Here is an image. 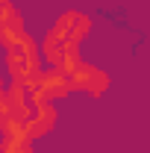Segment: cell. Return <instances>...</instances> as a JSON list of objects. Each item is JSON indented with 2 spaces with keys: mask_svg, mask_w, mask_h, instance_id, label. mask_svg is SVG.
Segmentation results:
<instances>
[{
  "mask_svg": "<svg viewBox=\"0 0 150 153\" xmlns=\"http://www.w3.org/2000/svg\"><path fill=\"white\" fill-rule=\"evenodd\" d=\"M88 36H91V18L79 9H68L47 30V36L41 41V59L47 62V68H59V71L71 74L82 62L79 44Z\"/></svg>",
  "mask_w": 150,
  "mask_h": 153,
  "instance_id": "1",
  "label": "cell"
},
{
  "mask_svg": "<svg viewBox=\"0 0 150 153\" xmlns=\"http://www.w3.org/2000/svg\"><path fill=\"white\" fill-rule=\"evenodd\" d=\"M33 109V100L27 85H9L0 97V138H27V118ZM30 141V138H27Z\"/></svg>",
  "mask_w": 150,
  "mask_h": 153,
  "instance_id": "2",
  "label": "cell"
},
{
  "mask_svg": "<svg viewBox=\"0 0 150 153\" xmlns=\"http://www.w3.org/2000/svg\"><path fill=\"white\" fill-rule=\"evenodd\" d=\"M38 71H41V50L38 41L27 33L21 41L6 47V76L15 85H30Z\"/></svg>",
  "mask_w": 150,
  "mask_h": 153,
  "instance_id": "3",
  "label": "cell"
},
{
  "mask_svg": "<svg viewBox=\"0 0 150 153\" xmlns=\"http://www.w3.org/2000/svg\"><path fill=\"white\" fill-rule=\"evenodd\" d=\"M27 91H30L33 103H56V100H65L74 91L71 74H65L59 68H44V71H38L33 76V82L27 85Z\"/></svg>",
  "mask_w": 150,
  "mask_h": 153,
  "instance_id": "4",
  "label": "cell"
},
{
  "mask_svg": "<svg viewBox=\"0 0 150 153\" xmlns=\"http://www.w3.org/2000/svg\"><path fill=\"white\" fill-rule=\"evenodd\" d=\"M109 74L103 71V68H97L91 62H79L74 71H71V85H74V91L79 94H88V97H103L106 94V88H109Z\"/></svg>",
  "mask_w": 150,
  "mask_h": 153,
  "instance_id": "5",
  "label": "cell"
},
{
  "mask_svg": "<svg viewBox=\"0 0 150 153\" xmlns=\"http://www.w3.org/2000/svg\"><path fill=\"white\" fill-rule=\"evenodd\" d=\"M59 121V112H56V103H33L30 109V118H27V138L36 141V138H44V135L53 133Z\"/></svg>",
  "mask_w": 150,
  "mask_h": 153,
  "instance_id": "6",
  "label": "cell"
},
{
  "mask_svg": "<svg viewBox=\"0 0 150 153\" xmlns=\"http://www.w3.org/2000/svg\"><path fill=\"white\" fill-rule=\"evenodd\" d=\"M24 36H27V24H24L21 9L12 3H3L0 6V44H3V50L21 41Z\"/></svg>",
  "mask_w": 150,
  "mask_h": 153,
  "instance_id": "7",
  "label": "cell"
},
{
  "mask_svg": "<svg viewBox=\"0 0 150 153\" xmlns=\"http://www.w3.org/2000/svg\"><path fill=\"white\" fill-rule=\"evenodd\" d=\"M0 153H36L27 138H0Z\"/></svg>",
  "mask_w": 150,
  "mask_h": 153,
  "instance_id": "8",
  "label": "cell"
},
{
  "mask_svg": "<svg viewBox=\"0 0 150 153\" xmlns=\"http://www.w3.org/2000/svg\"><path fill=\"white\" fill-rule=\"evenodd\" d=\"M6 88H9V85H6V82H3V76H0V97L6 94Z\"/></svg>",
  "mask_w": 150,
  "mask_h": 153,
  "instance_id": "9",
  "label": "cell"
},
{
  "mask_svg": "<svg viewBox=\"0 0 150 153\" xmlns=\"http://www.w3.org/2000/svg\"><path fill=\"white\" fill-rule=\"evenodd\" d=\"M3 3H9V0H0V6H3Z\"/></svg>",
  "mask_w": 150,
  "mask_h": 153,
  "instance_id": "10",
  "label": "cell"
}]
</instances>
